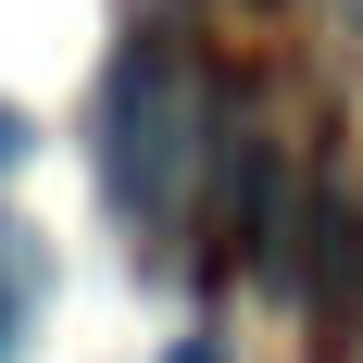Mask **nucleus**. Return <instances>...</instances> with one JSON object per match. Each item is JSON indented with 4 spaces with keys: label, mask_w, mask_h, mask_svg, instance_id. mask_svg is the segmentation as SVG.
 Here are the masks:
<instances>
[{
    "label": "nucleus",
    "mask_w": 363,
    "mask_h": 363,
    "mask_svg": "<svg viewBox=\"0 0 363 363\" xmlns=\"http://www.w3.org/2000/svg\"><path fill=\"white\" fill-rule=\"evenodd\" d=\"M213 125H225V101L201 88V63L163 26H138L113 88H101V188H113V213L150 225V238L188 225V176L213 163Z\"/></svg>",
    "instance_id": "1"
},
{
    "label": "nucleus",
    "mask_w": 363,
    "mask_h": 363,
    "mask_svg": "<svg viewBox=\"0 0 363 363\" xmlns=\"http://www.w3.org/2000/svg\"><path fill=\"white\" fill-rule=\"evenodd\" d=\"M289 289L313 301V338H326V351L363 338V201H351L338 176L301 201V263H289Z\"/></svg>",
    "instance_id": "2"
},
{
    "label": "nucleus",
    "mask_w": 363,
    "mask_h": 363,
    "mask_svg": "<svg viewBox=\"0 0 363 363\" xmlns=\"http://www.w3.org/2000/svg\"><path fill=\"white\" fill-rule=\"evenodd\" d=\"M26 150H38V125H26V101H0V176H13Z\"/></svg>",
    "instance_id": "3"
},
{
    "label": "nucleus",
    "mask_w": 363,
    "mask_h": 363,
    "mask_svg": "<svg viewBox=\"0 0 363 363\" xmlns=\"http://www.w3.org/2000/svg\"><path fill=\"white\" fill-rule=\"evenodd\" d=\"M0 238H13V225H0ZM0 263H13V251H0Z\"/></svg>",
    "instance_id": "4"
}]
</instances>
